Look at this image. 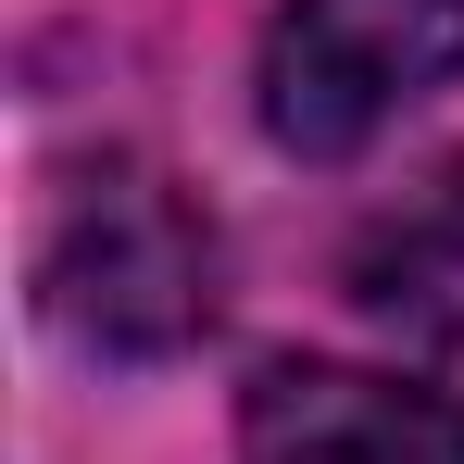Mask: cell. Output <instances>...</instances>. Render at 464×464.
I'll return each mask as SVG.
<instances>
[{
  "mask_svg": "<svg viewBox=\"0 0 464 464\" xmlns=\"http://www.w3.org/2000/svg\"><path fill=\"white\" fill-rule=\"evenodd\" d=\"M214 276H227V251H214V214L139 151H101L76 163V188H63V214L38 238V314L101 352V364H163V352H188L201 326H214Z\"/></svg>",
  "mask_w": 464,
  "mask_h": 464,
  "instance_id": "obj_1",
  "label": "cell"
},
{
  "mask_svg": "<svg viewBox=\"0 0 464 464\" xmlns=\"http://www.w3.org/2000/svg\"><path fill=\"white\" fill-rule=\"evenodd\" d=\"M452 76H464V0H276L251 113L289 163H352Z\"/></svg>",
  "mask_w": 464,
  "mask_h": 464,
  "instance_id": "obj_2",
  "label": "cell"
},
{
  "mask_svg": "<svg viewBox=\"0 0 464 464\" xmlns=\"http://www.w3.org/2000/svg\"><path fill=\"white\" fill-rule=\"evenodd\" d=\"M238 464H464V401L289 352L238 389Z\"/></svg>",
  "mask_w": 464,
  "mask_h": 464,
  "instance_id": "obj_3",
  "label": "cell"
},
{
  "mask_svg": "<svg viewBox=\"0 0 464 464\" xmlns=\"http://www.w3.org/2000/svg\"><path fill=\"white\" fill-rule=\"evenodd\" d=\"M352 314L401 352H464V151L427 163L414 188H389L339 251Z\"/></svg>",
  "mask_w": 464,
  "mask_h": 464,
  "instance_id": "obj_4",
  "label": "cell"
}]
</instances>
